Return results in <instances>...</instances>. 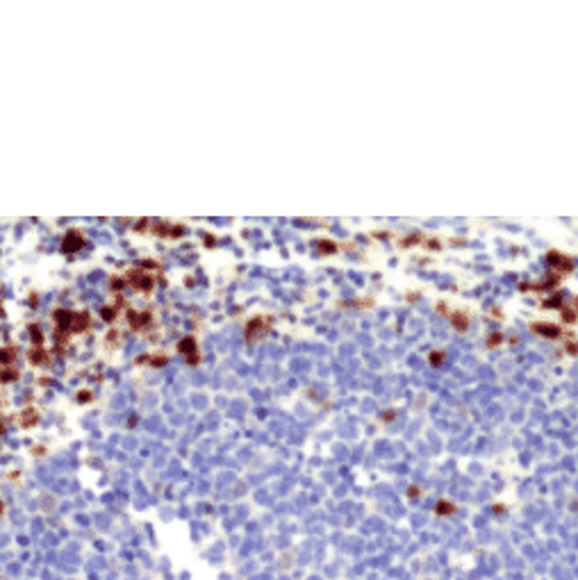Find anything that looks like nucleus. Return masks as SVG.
<instances>
[{
  "mask_svg": "<svg viewBox=\"0 0 578 580\" xmlns=\"http://www.w3.org/2000/svg\"><path fill=\"white\" fill-rule=\"evenodd\" d=\"M16 378H19V369L16 366H5L0 371V383H12Z\"/></svg>",
  "mask_w": 578,
  "mask_h": 580,
  "instance_id": "nucleus-9",
  "label": "nucleus"
},
{
  "mask_svg": "<svg viewBox=\"0 0 578 580\" xmlns=\"http://www.w3.org/2000/svg\"><path fill=\"white\" fill-rule=\"evenodd\" d=\"M27 357H30V362H32L34 366H44V364L50 362V353H48L44 346H34V348L27 353Z\"/></svg>",
  "mask_w": 578,
  "mask_h": 580,
  "instance_id": "nucleus-6",
  "label": "nucleus"
},
{
  "mask_svg": "<svg viewBox=\"0 0 578 580\" xmlns=\"http://www.w3.org/2000/svg\"><path fill=\"white\" fill-rule=\"evenodd\" d=\"M85 246V237L80 235V230H68L66 232L64 241H62V251L64 253H75L78 248Z\"/></svg>",
  "mask_w": 578,
  "mask_h": 580,
  "instance_id": "nucleus-5",
  "label": "nucleus"
},
{
  "mask_svg": "<svg viewBox=\"0 0 578 580\" xmlns=\"http://www.w3.org/2000/svg\"><path fill=\"white\" fill-rule=\"evenodd\" d=\"M116 312H118V305H112V307H103V319H105L107 323H112L114 321V317H116Z\"/></svg>",
  "mask_w": 578,
  "mask_h": 580,
  "instance_id": "nucleus-10",
  "label": "nucleus"
},
{
  "mask_svg": "<svg viewBox=\"0 0 578 580\" xmlns=\"http://www.w3.org/2000/svg\"><path fill=\"white\" fill-rule=\"evenodd\" d=\"M14 360H16V348H14V346H5V348H0V364H5V366H14Z\"/></svg>",
  "mask_w": 578,
  "mask_h": 580,
  "instance_id": "nucleus-8",
  "label": "nucleus"
},
{
  "mask_svg": "<svg viewBox=\"0 0 578 580\" xmlns=\"http://www.w3.org/2000/svg\"><path fill=\"white\" fill-rule=\"evenodd\" d=\"M30 335H32L34 346H44V337H41V330L37 328V325H30Z\"/></svg>",
  "mask_w": 578,
  "mask_h": 580,
  "instance_id": "nucleus-11",
  "label": "nucleus"
},
{
  "mask_svg": "<svg viewBox=\"0 0 578 580\" xmlns=\"http://www.w3.org/2000/svg\"><path fill=\"white\" fill-rule=\"evenodd\" d=\"M128 323L134 332H146L148 328H153V314L151 312H137V310H128Z\"/></svg>",
  "mask_w": 578,
  "mask_h": 580,
  "instance_id": "nucleus-3",
  "label": "nucleus"
},
{
  "mask_svg": "<svg viewBox=\"0 0 578 580\" xmlns=\"http://www.w3.org/2000/svg\"><path fill=\"white\" fill-rule=\"evenodd\" d=\"M37 421H39V412H37V409H32V408L23 409V412L19 414V426H21V428H32Z\"/></svg>",
  "mask_w": 578,
  "mask_h": 580,
  "instance_id": "nucleus-7",
  "label": "nucleus"
},
{
  "mask_svg": "<svg viewBox=\"0 0 578 580\" xmlns=\"http://www.w3.org/2000/svg\"><path fill=\"white\" fill-rule=\"evenodd\" d=\"M55 321V337L59 339V344H66V339L71 335H80L85 330L91 328V314L87 310L80 312H71V310H57L53 314Z\"/></svg>",
  "mask_w": 578,
  "mask_h": 580,
  "instance_id": "nucleus-1",
  "label": "nucleus"
},
{
  "mask_svg": "<svg viewBox=\"0 0 578 580\" xmlns=\"http://www.w3.org/2000/svg\"><path fill=\"white\" fill-rule=\"evenodd\" d=\"M178 350L187 357V362L189 364H198V342L194 339V337H184L182 342L178 344Z\"/></svg>",
  "mask_w": 578,
  "mask_h": 580,
  "instance_id": "nucleus-4",
  "label": "nucleus"
},
{
  "mask_svg": "<svg viewBox=\"0 0 578 580\" xmlns=\"http://www.w3.org/2000/svg\"><path fill=\"white\" fill-rule=\"evenodd\" d=\"M166 362V355H155L153 357V366H162Z\"/></svg>",
  "mask_w": 578,
  "mask_h": 580,
  "instance_id": "nucleus-13",
  "label": "nucleus"
},
{
  "mask_svg": "<svg viewBox=\"0 0 578 580\" xmlns=\"http://www.w3.org/2000/svg\"><path fill=\"white\" fill-rule=\"evenodd\" d=\"M91 398H93L91 391H87V389H82V391L78 394V401H80V403H87V401H91Z\"/></svg>",
  "mask_w": 578,
  "mask_h": 580,
  "instance_id": "nucleus-12",
  "label": "nucleus"
},
{
  "mask_svg": "<svg viewBox=\"0 0 578 580\" xmlns=\"http://www.w3.org/2000/svg\"><path fill=\"white\" fill-rule=\"evenodd\" d=\"M2 510H5V508H2V503H0V515H2Z\"/></svg>",
  "mask_w": 578,
  "mask_h": 580,
  "instance_id": "nucleus-14",
  "label": "nucleus"
},
{
  "mask_svg": "<svg viewBox=\"0 0 578 580\" xmlns=\"http://www.w3.org/2000/svg\"><path fill=\"white\" fill-rule=\"evenodd\" d=\"M123 280L128 284H130L132 289H137V291H144V294H148V291H153V287H155V280H153L148 273H146L144 269H132V271H128L123 276Z\"/></svg>",
  "mask_w": 578,
  "mask_h": 580,
  "instance_id": "nucleus-2",
  "label": "nucleus"
}]
</instances>
